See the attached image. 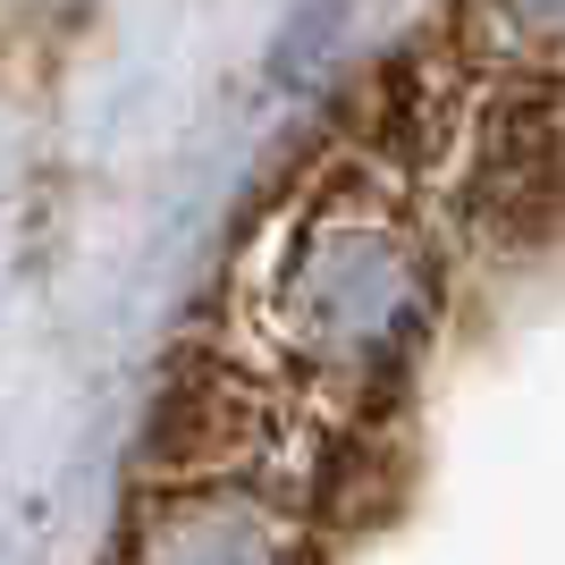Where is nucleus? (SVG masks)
<instances>
[{
    "label": "nucleus",
    "instance_id": "obj_4",
    "mask_svg": "<svg viewBox=\"0 0 565 565\" xmlns=\"http://www.w3.org/2000/svg\"><path fill=\"white\" fill-rule=\"evenodd\" d=\"M338 18H347V0H321V9H305V18L287 25V43H279V68L296 76V68H305V60H312V51H321V34H330Z\"/></svg>",
    "mask_w": 565,
    "mask_h": 565
},
{
    "label": "nucleus",
    "instance_id": "obj_2",
    "mask_svg": "<svg viewBox=\"0 0 565 565\" xmlns=\"http://www.w3.org/2000/svg\"><path fill=\"white\" fill-rule=\"evenodd\" d=\"M127 565H305V541L270 498L186 481L161 507H143Z\"/></svg>",
    "mask_w": 565,
    "mask_h": 565
},
{
    "label": "nucleus",
    "instance_id": "obj_3",
    "mask_svg": "<svg viewBox=\"0 0 565 565\" xmlns=\"http://www.w3.org/2000/svg\"><path fill=\"white\" fill-rule=\"evenodd\" d=\"M472 34L523 68H565V0H465Z\"/></svg>",
    "mask_w": 565,
    "mask_h": 565
},
{
    "label": "nucleus",
    "instance_id": "obj_1",
    "mask_svg": "<svg viewBox=\"0 0 565 565\" xmlns=\"http://www.w3.org/2000/svg\"><path fill=\"white\" fill-rule=\"evenodd\" d=\"M270 312L321 380L363 388V380L397 372L405 347L423 338L430 254L380 194L338 186L305 212V228L279 262V287H270Z\"/></svg>",
    "mask_w": 565,
    "mask_h": 565
}]
</instances>
